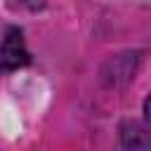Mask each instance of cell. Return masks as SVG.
Here are the masks:
<instances>
[{"label":"cell","mask_w":151,"mask_h":151,"mask_svg":"<svg viewBox=\"0 0 151 151\" xmlns=\"http://www.w3.org/2000/svg\"><path fill=\"white\" fill-rule=\"evenodd\" d=\"M31 61V54L26 50L24 35L19 28H9L0 42V73L17 71Z\"/></svg>","instance_id":"1"},{"label":"cell","mask_w":151,"mask_h":151,"mask_svg":"<svg viewBox=\"0 0 151 151\" xmlns=\"http://www.w3.org/2000/svg\"><path fill=\"white\" fill-rule=\"evenodd\" d=\"M144 113H146V120L151 123V94L146 97V104H144Z\"/></svg>","instance_id":"2"}]
</instances>
